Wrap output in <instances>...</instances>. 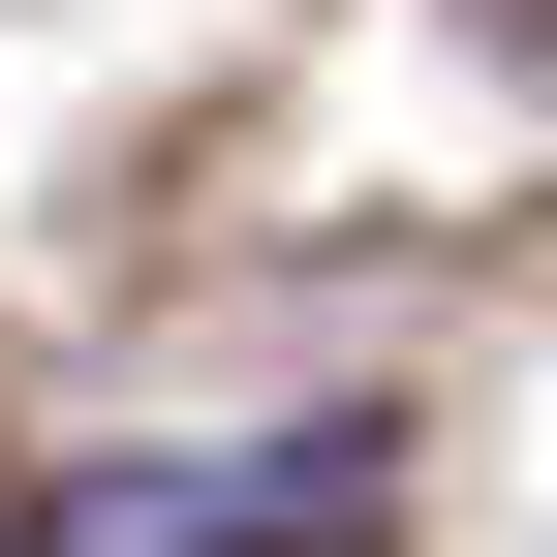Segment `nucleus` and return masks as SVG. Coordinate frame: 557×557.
Returning <instances> with one entry per match:
<instances>
[{
  "instance_id": "nucleus-1",
  "label": "nucleus",
  "mask_w": 557,
  "mask_h": 557,
  "mask_svg": "<svg viewBox=\"0 0 557 557\" xmlns=\"http://www.w3.org/2000/svg\"><path fill=\"white\" fill-rule=\"evenodd\" d=\"M341 496H372V434H278V465H62L0 557H310Z\"/></svg>"
}]
</instances>
